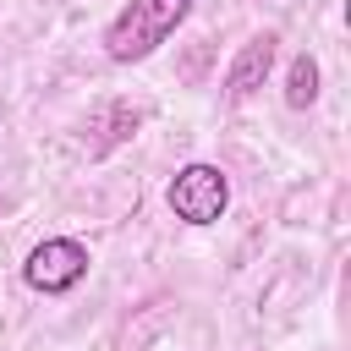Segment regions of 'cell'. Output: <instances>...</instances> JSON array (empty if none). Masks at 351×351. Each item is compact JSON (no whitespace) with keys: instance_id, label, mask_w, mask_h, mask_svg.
<instances>
[{"instance_id":"cell-1","label":"cell","mask_w":351,"mask_h":351,"mask_svg":"<svg viewBox=\"0 0 351 351\" xmlns=\"http://www.w3.org/2000/svg\"><path fill=\"white\" fill-rule=\"evenodd\" d=\"M192 5H197V0H126V5L110 16V27H104V55H110L115 66L148 60V55L192 16Z\"/></svg>"},{"instance_id":"cell-2","label":"cell","mask_w":351,"mask_h":351,"mask_svg":"<svg viewBox=\"0 0 351 351\" xmlns=\"http://www.w3.org/2000/svg\"><path fill=\"white\" fill-rule=\"evenodd\" d=\"M165 203H170V214H176L181 225H214V219L230 208V181H225L219 165L192 159V165H181V170L170 176Z\"/></svg>"},{"instance_id":"cell-3","label":"cell","mask_w":351,"mask_h":351,"mask_svg":"<svg viewBox=\"0 0 351 351\" xmlns=\"http://www.w3.org/2000/svg\"><path fill=\"white\" fill-rule=\"evenodd\" d=\"M88 247L77 241V236H44L33 252H27V263H22V280L33 285V291H44V296H66V291H77L82 280H88Z\"/></svg>"},{"instance_id":"cell-4","label":"cell","mask_w":351,"mask_h":351,"mask_svg":"<svg viewBox=\"0 0 351 351\" xmlns=\"http://www.w3.org/2000/svg\"><path fill=\"white\" fill-rule=\"evenodd\" d=\"M269 71H274V33H258V38H247V44L236 49V60H230V71H225V93H230V99H247L252 88H263Z\"/></svg>"},{"instance_id":"cell-5","label":"cell","mask_w":351,"mask_h":351,"mask_svg":"<svg viewBox=\"0 0 351 351\" xmlns=\"http://www.w3.org/2000/svg\"><path fill=\"white\" fill-rule=\"evenodd\" d=\"M318 99V60L313 55H296L291 60V77H285V104L291 110H307Z\"/></svg>"}]
</instances>
